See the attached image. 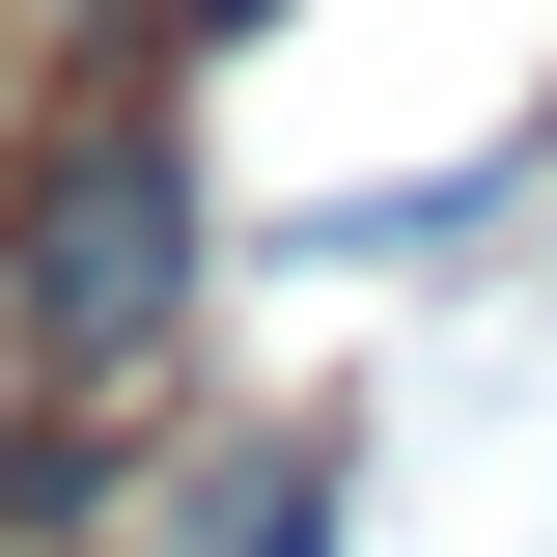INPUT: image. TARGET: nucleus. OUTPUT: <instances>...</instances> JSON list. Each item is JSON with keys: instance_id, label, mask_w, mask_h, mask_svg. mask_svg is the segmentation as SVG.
<instances>
[{"instance_id": "f257e3e1", "label": "nucleus", "mask_w": 557, "mask_h": 557, "mask_svg": "<svg viewBox=\"0 0 557 557\" xmlns=\"http://www.w3.org/2000/svg\"><path fill=\"white\" fill-rule=\"evenodd\" d=\"M223 307V168H196V84L139 57L84 84L57 139H0V362L28 391H168Z\"/></svg>"}, {"instance_id": "f03ea898", "label": "nucleus", "mask_w": 557, "mask_h": 557, "mask_svg": "<svg viewBox=\"0 0 557 557\" xmlns=\"http://www.w3.org/2000/svg\"><path fill=\"white\" fill-rule=\"evenodd\" d=\"M335 530H362V418H251V446L168 474V530H139V557H335Z\"/></svg>"}, {"instance_id": "7ed1b4c3", "label": "nucleus", "mask_w": 557, "mask_h": 557, "mask_svg": "<svg viewBox=\"0 0 557 557\" xmlns=\"http://www.w3.org/2000/svg\"><path fill=\"white\" fill-rule=\"evenodd\" d=\"M251 28H278V0H139V57H168V84H196V57H251Z\"/></svg>"}]
</instances>
